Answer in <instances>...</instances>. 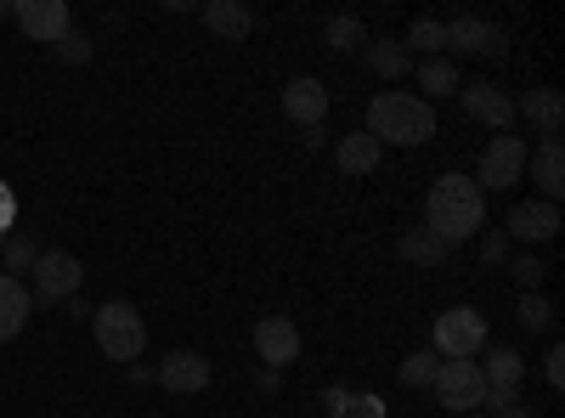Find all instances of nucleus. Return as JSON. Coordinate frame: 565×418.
Instances as JSON below:
<instances>
[{
    "label": "nucleus",
    "instance_id": "nucleus-36",
    "mask_svg": "<svg viewBox=\"0 0 565 418\" xmlns=\"http://www.w3.org/2000/svg\"><path fill=\"white\" fill-rule=\"evenodd\" d=\"M57 311H63V317H90V306H85V294H68V300H63Z\"/></svg>",
    "mask_w": 565,
    "mask_h": 418
},
{
    "label": "nucleus",
    "instance_id": "nucleus-22",
    "mask_svg": "<svg viewBox=\"0 0 565 418\" xmlns=\"http://www.w3.org/2000/svg\"><path fill=\"white\" fill-rule=\"evenodd\" d=\"M413 79H418V90H424V103H430V97H458V85H463V74H458V63H452V57H430V63H418V68H413Z\"/></svg>",
    "mask_w": 565,
    "mask_h": 418
},
{
    "label": "nucleus",
    "instance_id": "nucleus-35",
    "mask_svg": "<svg viewBox=\"0 0 565 418\" xmlns=\"http://www.w3.org/2000/svg\"><path fill=\"white\" fill-rule=\"evenodd\" d=\"M255 390H282V374H277V367H255Z\"/></svg>",
    "mask_w": 565,
    "mask_h": 418
},
{
    "label": "nucleus",
    "instance_id": "nucleus-12",
    "mask_svg": "<svg viewBox=\"0 0 565 418\" xmlns=\"http://www.w3.org/2000/svg\"><path fill=\"white\" fill-rule=\"evenodd\" d=\"M255 356L266 362V367H289V362H300V329H295V317H260L255 322Z\"/></svg>",
    "mask_w": 565,
    "mask_h": 418
},
{
    "label": "nucleus",
    "instance_id": "nucleus-37",
    "mask_svg": "<svg viewBox=\"0 0 565 418\" xmlns=\"http://www.w3.org/2000/svg\"><path fill=\"white\" fill-rule=\"evenodd\" d=\"M125 374H130V385H153V367H148V362H130Z\"/></svg>",
    "mask_w": 565,
    "mask_h": 418
},
{
    "label": "nucleus",
    "instance_id": "nucleus-34",
    "mask_svg": "<svg viewBox=\"0 0 565 418\" xmlns=\"http://www.w3.org/2000/svg\"><path fill=\"white\" fill-rule=\"evenodd\" d=\"M12 221H18V199H12V187L0 181V238L12 232Z\"/></svg>",
    "mask_w": 565,
    "mask_h": 418
},
{
    "label": "nucleus",
    "instance_id": "nucleus-26",
    "mask_svg": "<svg viewBox=\"0 0 565 418\" xmlns=\"http://www.w3.org/2000/svg\"><path fill=\"white\" fill-rule=\"evenodd\" d=\"M396 255H402L407 266H424V271H436V266L447 260V249H441L424 226H407V232H402V238H396Z\"/></svg>",
    "mask_w": 565,
    "mask_h": 418
},
{
    "label": "nucleus",
    "instance_id": "nucleus-30",
    "mask_svg": "<svg viewBox=\"0 0 565 418\" xmlns=\"http://www.w3.org/2000/svg\"><path fill=\"white\" fill-rule=\"evenodd\" d=\"M509 277H514V283H521V294H532L537 283H543V277H548V266L526 249V255H509Z\"/></svg>",
    "mask_w": 565,
    "mask_h": 418
},
{
    "label": "nucleus",
    "instance_id": "nucleus-16",
    "mask_svg": "<svg viewBox=\"0 0 565 418\" xmlns=\"http://www.w3.org/2000/svg\"><path fill=\"white\" fill-rule=\"evenodd\" d=\"M362 68H367L373 79H385V85H402L418 63L407 57L402 40H367V45H362Z\"/></svg>",
    "mask_w": 565,
    "mask_h": 418
},
{
    "label": "nucleus",
    "instance_id": "nucleus-27",
    "mask_svg": "<svg viewBox=\"0 0 565 418\" xmlns=\"http://www.w3.org/2000/svg\"><path fill=\"white\" fill-rule=\"evenodd\" d=\"M0 260H7V277L34 271V260H40V238H34V232H12V238H0Z\"/></svg>",
    "mask_w": 565,
    "mask_h": 418
},
{
    "label": "nucleus",
    "instance_id": "nucleus-8",
    "mask_svg": "<svg viewBox=\"0 0 565 418\" xmlns=\"http://www.w3.org/2000/svg\"><path fill=\"white\" fill-rule=\"evenodd\" d=\"M12 18H18V29H23L34 45H57V40L74 29L68 0H12Z\"/></svg>",
    "mask_w": 565,
    "mask_h": 418
},
{
    "label": "nucleus",
    "instance_id": "nucleus-7",
    "mask_svg": "<svg viewBox=\"0 0 565 418\" xmlns=\"http://www.w3.org/2000/svg\"><path fill=\"white\" fill-rule=\"evenodd\" d=\"M436 396H441V407L447 412H481V396H487V379H481V362H441L436 367V385H430Z\"/></svg>",
    "mask_w": 565,
    "mask_h": 418
},
{
    "label": "nucleus",
    "instance_id": "nucleus-4",
    "mask_svg": "<svg viewBox=\"0 0 565 418\" xmlns=\"http://www.w3.org/2000/svg\"><path fill=\"white\" fill-rule=\"evenodd\" d=\"M430 351L447 356V362H476V356L487 351V317H481L476 306L441 311V317H436V345H430Z\"/></svg>",
    "mask_w": 565,
    "mask_h": 418
},
{
    "label": "nucleus",
    "instance_id": "nucleus-33",
    "mask_svg": "<svg viewBox=\"0 0 565 418\" xmlns=\"http://www.w3.org/2000/svg\"><path fill=\"white\" fill-rule=\"evenodd\" d=\"M543 379H548L554 390H565V351H559V345H548V356H543Z\"/></svg>",
    "mask_w": 565,
    "mask_h": 418
},
{
    "label": "nucleus",
    "instance_id": "nucleus-28",
    "mask_svg": "<svg viewBox=\"0 0 565 418\" xmlns=\"http://www.w3.org/2000/svg\"><path fill=\"white\" fill-rule=\"evenodd\" d=\"M514 322H521L526 334H548V329H554V306H548V294H543V289L521 294V300H514Z\"/></svg>",
    "mask_w": 565,
    "mask_h": 418
},
{
    "label": "nucleus",
    "instance_id": "nucleus-24",
    "mask_svg": "<svg viewBox=\"0 0 565 418\" xmlns=\"http://www.w3.org/2000/svg\"><path fill=\"white\" fill-rule=\"evenodd\" d=\"M322 401H328V418H385V401L373 396V390H356L351 396L345 385H334Z\"/></svg>",
    "mask_w": 565,
    "mask_h": 418
},
{
    "label": "nucleus",
    "instance_id": "nucleus-6",
    "mask_svg": "<svg viewBox=\"0 0 565 418\" xmlns=\"http://www.w3.org/2000/svg\"><path fill=\"white\" fill-rule=\"evenodd\" d=\"M526 159H532V148L521 142V136H492V142L481 148L476 187H487V193H503V187H514V181L526 175Z\"/></svg>",
    "mask_w": 565,
    "mask_h": 418
},
{
    "label": "nucleus",
    "instance_id": "nucleus-19",
    "mask_svg": "<svg viewBox=\"0 0 565 418\" xmlns=\"http://www.w3.org/2000/svg\"><path fill=\"white\" fill-rule=\"evenodd\" d=\"M526 170H532V181H537L543 204H559V193H565V148H559V142H543V148L526 159Z\"/></svg>",
    "mask_w": 565,
    "mask_h": 418
},
{
    "label": "nucleus",
    "instance_id": "nucleus-1",
    "mask_svg": "<svg viewBox=\"0 0 565 418\" xmlns=\"http://www.w3.org/2000/svg\"><path fill=\"white\" fill-rule=\"evenodd\" d=\"M481 221H487V193L476 187L469 175H436V187H430V199H424V232L452 255L458 244H469L481 232Z\"/></svg>",
    "mask_w": 565,
    "mask_h": 418
},
{
    "label": "nucleus",
    "instance_id": "nucleus-39",
    "mask_svg": "<svg viewBox=\"0 0 565 418\" xmlns=\"http://www.w3.org/2000/svg\"><path fill=\"white\" fill-rule=\"evenodd\" d=\"M463 418H487V412H463Z\"/></svg>",
    "mask_w": 565,
    "mask_h": 418
},
{
    "label": "nucleus",
    "instance_id": "nucleus-38",
    "mask_svg": "<svg viewBox=\"0 0 565 418\" xmlns=\"http://www.w3.org/2000/svg\"><path fill=\"white\" fill-rule=\"evenodd\" d=\"M487 418H532V407H526V401H514V407H498V412H487Z\"/></svg>",
    "mask_w": 565,
    "mask_h": 418
},
{
    "label": "nucleus",
    "instance_id": "nucleus-11",
    "mask_svg": "<svg viewBox=\"0 0 565 418\" xmlns=\"http://www.w3.org/2000/svg\"><path fill=\"white\" fill-rule=\"evenodd\" d=\"M447 45L458 57H503L509 52V34L487 18H452L447 23Z\"/></svg>",
    "mask_w": 565,
    "mask_h": 418
},
{
    "label": "nucleus",
    "instance_id": "nucleus-15",
    "mask_svg": "<svg viewBox=\"0 0 565 418\" xmlns=\"http://www.w3.org/2000/svg\"><path fill=\"white\" fill-rule=\"evenodd\" d=\"M514 119H532L543 130V142H559V130H565V97L559 90H526L521 103H514Z\"/></svg>",
    "mask_w": 565,
    "mask_h": 418
},
{
    "label": "nucleus",
    "instance_id": "nucleus-2",
    "mask_svg": "<svg viewBox=\"0 0 565 418\" xmlns=\"http://www.w3.org/2000/svg\"><path fill=\"white\" fill-rule=\"evenodd\" d=\"M380 148H424L436 136V108L413 97V90H380L367 103V125H362Z\"/></svg>",
    "mask_w": 565,
    "mask_h": 418
},
{
    "label": "nucleus",
    "instance_id": "nucleus-13",
    "mask_svg": "<svg viewBox=\"0 0 565 418\" xmlns=\"http://www.w3.org/2000/svg\"><path fill=\"white\" fill-rule=\"evenodd\" d=\"M153 385H164L170 396H199L210 385V362L199 351H170L159 367H153Z\"/></svg>",
    "mask_w": 565,
    "mask_h": 418
},
{
    "label": "nucleus",
    "instance_id": "nucleus-29",
    "mask_svg": "<svg viewBox=\"0 0 565 418\" xmlns=\"http://www.w3.org/2000/svg\"><path fill=\"white\" fill-rule=\"evenodd\" d=\"M436 367H441L436 351H413V356H402V385H407V390H430V385H436Z\"/></svg>",
    "mask_w": 565,
    "mask_h": 418
},
{
    "label": "nucleus",
    "instance_id": "nucleus-17",
    "mask_svg": "<svg viewBox=\"0 0 565 418\" xmlns=\"http://www.w3.org/2000/svg\"><path fill=\"white\" fill-rule=\"evenodd\" d=\"M29 311H34V294H29V283H23V277H7V271H0V345L23 334Z\"/></svg>",
    "mask_w": 565,
    "mask_h": 418
},
{
    "label": "nucleus",
    "instance_id": "nucleus-3",
    "mask_svg": "<svg viewBox=\"0 0 565 418\" xmlns=\"http://www.w3.org/2000/svg\"><path fill=\"white\" fill-rule=\"evenodd\" d=\"M90 334H97V351L108 362H125V367L148 351V322H141V311L125 306V300H108V306L90 311Z\"/></svg>",
    "mask_w": 565,
    "mask_h": 418
},
{
    "label": "nucleus",
    "instance_id": "nucleus-5",
    "mask_svg": "<svg viewBox=\"0 0 565 418\" xmlns=\"http://www.w3.org/2000/svg\"><path fill=\"white\" fill-rule=\"evenodd\" d=\"M34 306H63L68 294H79V283H85V266H79V255H68V249H40V260H34Z\"/></svg>",
    "mask_w": 565,
    "mask_h": 418
},
{
    "label": "nucleus",
    "instance_id": "nucleus-14",
    "mask_svg": "<svg viewBox=\"0 0 565 418\" xmlns=\"http://www.w3.org/2000/svg\"><path fill=\"white\" fill-rule=\"evenodd\" d=\"M282 114H289V125H300V130H317L322 119H328V85L322 79H289L282 85Z\"/></svg>",
    "mask_w": 565,
    "mask_h": 418
},
{
    "label": "nucleus",
    "instance_id": "nucleus-18",
    "mask_svg": "<svg viewBox=\"0 0 565 418\" xmlns=\"http://www.w3.org/2000/svg\"><path fill=\"white\" fill-rule=\"evenodd\" d=\"M380 159H385V148L373 142L367 130H351V136H340V142H334V164L345 175H373V170H380Z\"/></svg>",
    "mask_w": 565,
    "mask_h": 418
},
{
    "label": "nucleus",
    "instance_id": "nucleus-21",
    "mask_svg": "<svg viewBox=\"0 0 565 418\" xmlns=\"http://www.w3.org/2000/svg\"><path fill=\"white\" fill-rule=\"evenodd\" d=\"M481 379L498 385V390H521V379H526V356H521V351H509V345H487Z\"/></svg>",
    "mask_w": 565,
    "mask_h": 418
},
{
    "label": "nucleus",
    "instance_id": "nucleus-31",
    "mask_svg": "<svg viewBox=\"0 0 565 418\" xmlns=\"http://www.w3.org/2000/svg\"><path fill=\"white\" fill-rule=\"evenodd\" d=\"M90 52H97V45H90V34H79V29H68V34L57 40V57H63V63H74V68H85V63H90Z\"/></svg>",
    "mask_w": 565,
    "mask_h": 418
},
{
    "label": "nucleus",
    "instance_id": "nucleus-10",
    "mask_svg": "<svg viewBox=\"0 0 565 418\" xmlns=\"http://www.w3.org/2000/svg\"><path fill=\"white\" fill-rule=\"evenodd\" d=\"M458 103H463V114L476 125H492L498 136H509V125H514V97L509 90H498L487 79H469V85H458Z\"/></svg>",
    "mask_w": 565,
    "mask_h": 418
},
{
    "label": "nucleus",
    "instance_id": "nucleus-25",
    "mask_svg": "<svg viewBox=\"0 0 565 418\" xmlns=\"http://www.w3.org/2000/svg\"><path fill=\"white\" fill-rule=\"evenodd\" d=\"M322 40H328V52H340V57H362V45H367V23L362 18H351V12H340V18H328L322 23Z\"/></svg>",
    "mask_w": 565,
    "mask_h": 418
},
{
    "label": "nucleus",
    "instance_id": "nucleus-20",
    "mask_svg": "<svg viewBox=\"0 0 565 418\" xmlns=\"http://www.w3.org/2000/svg\"><path fill=\"white\" fill-rule=\"evenodd\" d=\"M199 18H204V29L221 34V40H249V29H255V12L244 7V0H210Z\"/></svg>",
    "mask_w": 565,
    "mask_h": 418
},
{
    "label": "nucleus",
    "instance_id": "nucleus-23",
    "mask_svg": "<svg viewBox=\"0 0 565 418\" xmlns=\"http://www.w3.org/2000/svg\"><path fill=\"white\" fill-rule=\"evenodd\" d=\"M402 45H407V57L418 63H430V57H441V45H447V23L441 18H413V29L402 34Z\"/></svg>",
    "mask_w": 565,
    "mask_h": 418
},
{
    "label": "nucleus",
    "instance_id": "nucleus-32",
    "mask_svg": "<svg viewBox=\"0 0 565 418\" xmlns=\"http://www.w3.org/2000/svg\"><path fill=\"white\" fill-rule=\"evenodd\" d=\"M476 244H481V260H487V266H503V260H509V238H503V226L476 232Z\"/></svg>",
    "mask_w": 565,
    "mask_h": 418
},
{
    "label": "nucleus",
    "instance_id": "nucleus-9",
    "mask_svg": "<svg viewBox=\"0 0 565 418\" xmlns=\"http://www.w3.org/2000/svg\"><path fill=\"white\" fill-rule=\"evenodd\" d=\"M503 238L509 244H526V249H537V244H554L559 238V204H514L509 210V221H503Z\"/></svg>",
    "mask_w": 565,
    "mask_h": 418
}]
</instances>
